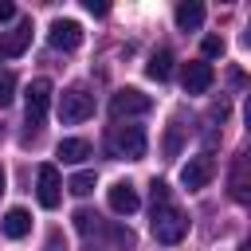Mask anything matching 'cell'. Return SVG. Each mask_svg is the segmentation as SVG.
<instances>
[{
  "label": "cell",
  "instance_id": "cell-1",
  "mask_svg": "<svg viewBox=\"0 0 251 251\" xmlns=\"http://www.w3.org/2000/svg\"><path fill=\"white\" fill-rule=\"evenodd\" d=\"M106 149H110V157H118V161H141L145 157V149H149V137H145V129L141 126H110V133H106Z\"/></svg>",
  "mask_w": 251,
  "mask_h": 251
},
{
  "label": "cell",
  "instance_id": "cell-2",
  "mask_svg": "<svg viewBox=\"0 0 251 251\" xmlns=\"http://www.w3.org/2000/svg\"><path fill=\"white\" fill-rule=\"evenodd\" d=\"M94 114V94L86 90V86H67L63 94H59V122L63 126H78V122H86Z\"/></svg>",
  "mask_w": 251,
  "mask_h": 251
},
{
  "label": "cell",
  "instance_id": "cell-3",
  "mask_svg": "<svg viewBox=\"0 0 251 251\" xmlns=\"http://www.w3.org/2000/svg\"><path fill=\"white\" fill-rule=\"evenodd\" d=\"M47 106H51V82L47 78H31V86H27V141L31 137H39V129H43V118H47Z\"/></svg>",
  "mask_w": 251,
  "mask_h": 251
},
{
  "label": "cell",
  "instance_id": "cell-4",
  "mask_svg": "<svg viewBox=\"0 0 251 251\" xmlns=\"http://www.w3.org/2000/svg\"><path fill=\"white\" fill-rule=\"evenodd\" d=\"M184 231H188V220H184L180 208H173V204L153 208V239L157 243H180Z\"/></svg>",
  "mask_w": 251,
  "mask_h": 251
},
{
  "label": "cell",
  "instance_id": "cell-5",
  "mask_svg": "<svg viewBox=\"0 0 251 251\" xmlns=\"http://www.w3.org/2000/svg\"><path fill=\"white\" fill-rule=\"evenodd\" d=\"M149 106H153V98L149 94H141L137 86H126V90H118L114 98H110V114L122 122V118H137V114H149Z\"/></svg>",
  "mask_w": 251,
  "mask_h": 251
},
{
  "label": "cell",
  "instance_id": "cell-6",
  "mask_svg": "<svg viewBox=\"0 0 251 251\" xmlns=\"http://www.w3.org/2000/svg\"><path fill=\"white\" fill-rule=\"evenodd\" d=\"M212 176H216V161H212V153H196V157H188V165L180 169V184H184L188 192L204 188Z\"/></svg>",
  "mask_w": 251,
  "mask_h": 251
},
{
  "label": "cell",
  "instance_id": "cell-7",
  "mask_svg": "<svg viewBox=\"0 0 251 251\" xmlns=\"http://www.w3.org/2000/svg\"><path fill=\"white\" fill-rule=\"evenodd\" d=\"M35 196H39L43 208H59V200H63V180H59V169H55V165H39V173H35Z\"/></svg>",
  "mask_w": 251,
  "mask_h": 251
},
{
  "label": "cell",
  "instance_id": "cell-8",
  "mask_svg": "<svg viewBox=\"0 0 251 251\" xmlns=\"http://www.w3.org/2000/svg\"><path fill=\"white\" fill-rule=\"evenodd\" d=\"M47 43L59 47V51H75V47L82 43V27H78L75 20H51V27H47Z\"/></svg>",
  "mask_w": 251,
  "mask_h": 251
},
{
  "label": "cell",
  "instance_id": "cell-9",
  "mask_svg": "<svg viewBox=\"0 0 251 251\" xmlns=\"http://www.w3.org/2000/svg\"><path fill=\"white\" fill-rule=\"evenodd\" d=\"M212 78H216V71H212V63H184V71H180V86H184V94H204L208 86H212Z\"/></svg>",
  "mask_w": 251,
  "mask_h": 251
},
{
  "label": "cell",
  "instance_id": "cell-10",
  "mask_svg": "<svg viewBox=\"0 0 251 251\" xmlns=\"http://www.w3.org/2000/svg\"><path fill=\"white\" fill-rule=\"evenodd\" d=\"M106 200H110V208L118 212V216H129V212H137V188L129 184V180H118V184H110V192H106Z\"/></svg>",
  "mask_w": 251,
  "mask_h": 251
},
{
  "label": "cell",
  "instance_id": "cell-11",
  "mask_svg": "<svg viewBox=\"0 0 251 251\" xmlns=\"http://www.w3.org/2000/svg\"><path fill=\"white\" fill-rule=\"evenodd\" d=\"M204 24V4L200 0H180L176 4V27L180 31H200Z\"/></svg>",
  "mask_w": 251,
  "mask_h": 251
},
{
  "label": "cell",
  "instance_id": "cell-12",
  "mask_svg": "<svg viewBox=\"0 0 251 251\" xmlns=\"http://www.w3.org/2000/svg\"><path fill=\"white\" fill-rule=\"evenodd\" d=\"M0 231H4L8 239H24V235L31 231V216H27L24 208H8L4 220H0Z\"/></svg>",
  "mask_w": 251,
  "mask_h": 251
},
{
  "label": "cell",
  "instance_id": "cell-13",
  "mask_svg": "<svg viewBox=\"0 0 251 251\" xmlns=\"http://www.w3.org/2000/svg\"><path fill=\"white\" fill-rule=\"evenodd\" d=\"M55 153H59L63 161H71V165H78V161H86V157H90V141H82V137H63Z\"/></svg>",
  "mask_w": 251,
  "mask_h": 251
},
{
  "label": "cell",
  "instance_id": "cell-14",
  "mask_svg": "<svg viewBox=\"0 0 251 251\" xmlns=\"http://www.w3.org/2000/svg\"><path fill=\"white\" fill-rule=\"evenodd\" d=\"M27 43H31V20H20V27L4 39V55H24Z\"/></svg>",
  "mask_w": 251,
  "mask_h": 251
},
{
  "label": "cell",
  "instance_id": "cell-15",
  "mask_svg": "<svg viewBox=\"0 0 251 251\" xmlns=\"http://www.w3.org/2000/svg\"><path fill=\"white\" fill-rule=\"evenodd\" d=\"M231 196L239 204H247V157L243 153L235 157V169H231Z\"/></svg>",
  "mask_w": 251,
  "mask_h": 251
},
{
  "label": "cell",
  "instance_id": "cell-16",
  "mask_svg": "<svg viewBox=\"0 0 251 251\" xmlns=\"http://www.w3.org/2000/svg\"><path fill=\"white\" fill-rule=\"evenodd\" d=\"M145 75L157 78V82H165V78L173 75V55H169V51H157V55L145 63Z\"/></svg>",
  "mask_w": 251,
  "mask_h": 251
},
{
  "label": "cell",
  "instance_id": "cell-17",
  "mask_svg": "<svg viewBox=\"0 0 251 251\" xmlns=\"http://www.w3.org/2000/svg\"><path fill=\"white\" fill-rule=\"evenodd\" d=\"M102 227V220H98V212H90V208H78L75 212V231H82V235H90V231H98Z\"/></svg>",
  "mask_w": 251,
  "mask_h": 251
},
{
  "label": "cell",
  "instance_id": "cell-18",
  "mask_svg": "<svg viewBox=\"0 0 251 251\" xmlns=\"http://www.w3.org/2000/svg\"><path fill=\"white\" fill-rule=\"evenodd\" d=\"M67 192H75V196H86V192H94V173H75V176L67 180Z\"/></svg>",
  "mask_w": 251,
  "mask_h": 251
},
{
  "label": "cell",
  "instance_id": "cell-19",
  "mask_svg": "<svg viewBox=\"0 0 251 251\" xmlns=\"http://www.w3.org/2000/svg\"><path fill=\"white\" fill-rule=\"evenodd\" d=\"M106 231H110V239H114L118 251H129V247H133V231H129V227H122V224H106Z\"/></svg>",
  "mask_w": 251,
  "mask_h": 251
},
{
  "label": "cell",
  "instance_id": "cell-20",
  "mask_svg": "<svg viewBox=\"0 0 251 251\" xmlns=\"http://www.w3.org/2000/svg\"><path fill=\"white\" fill-rule=\"evenodd\" d=\"M16 98V75H8V71H0V110L8 106Z\"/></svg>",
  "mask_w": 251,
  "mask_h": 251
},
{
  "label": "cell",
  "instance_id": "cell-21",
  "mask_svg": "<svg viewBox=\"0 0 251 251\" xmlns=\"http://www.w3.org/2000/svg\"><path fill=\"white\" fill-rule=\"evenodd\" d=\"M149 200H153V208L173 204V200H169V184H165V180H153V184H149Z\"/></svg>",
  "mask_w": 251,
  "mask_h": 251
},
{
  "label": "cell",
  "instance_id": "cell-22",
  "mask_svg": "<svg viewBox=\"0 0 251 251\" xmlns=\"http://www.w3.org/2000/svg\"><path fill=\"white\" fill-rule=\"evenodd\" d=\"M200 51H204V59H220V55H224V39H220V35H204Z\"/></svg>",
  "mask_w": 251,
  "mask_h": 251
},
{
  "label": "cell",
  "instance_id": "cell-23",
  "mask_svg": "<svg viewBox=\"0 0 251 251\" xmlns=\"http://www.w3.org/2000/svg\"><path fill=\"white\" fill-rule=\"evenodd\" d=\"M86 12H90V16H106L110 4H106V0H86Z\"/></svg>",
  "mask_w": 251,
  "mask_h": 251
},
{
  "label": "cell",
  "instance_id": "cell-24",
  "mask_svg": "<svg viewBox=\"0 0 251 251\" xmlns=\"http://www.w3.org/2000/svg\"><path fill=\"white\" fill-rule=\"evenodd\" d=\"M12 16H16V4H12V0H0V24L12 20Z\"/></svg>",
  "mask_w": 251,
  "mask_h": 251
},
{
  "label": "cell",
  "instance_id": "cell-25",
  "mask_svg": "<svg viewBox=\"0 0 251 251\" xmlns=\"http://www.w3.org/2000/svg\"><path fill=\"white\" fill-rule=\"evenodd\" d=\"M47 251H67V247L59 243V235H51V239H47Z\"/></svg>",
  "mask_w": 251,
  "mask_h": 251
},
{
  "label": "cell",
  "instance_id": "cell-26",
  "mask_svg": "<svg viewBox=\"0 0 251 251\" xmlns=\"http://www.w3.org/2000/svg\"><path fill=\"white\" fill-rule=\"evenodd\" d=\"M0 192H4V169H0Z\"/></svg>",
  "mask_w": 251,
  "mask_h": 251
},
{
  "label": "cell",
  "instance_id": "cell-27",
  "mask_svg": "<svg viewBox=\"0 0 251 251\" xmlns=\"http://www.w3.org/2000/svg\"><path fill=\"white\" fill-rule=\"evenodd\" d=\"M239 251H247V243H243V247H239Z\"/></svg>",
  "mask_w": 251,
  "mask_h": 251
},
{
  "label": "cell",
  "instance_id": "cell-28",
  "mask_svg": "<svg viewBox=\"0 0 251 251\" xmlns=\"http://www.w3.org/2000/svg\"><path fill=\"white\" fill-rule=\"evenodd\" d=\"M0 55H4V43H0Z\"/></svg>",
  "mask_w": 251,
  "mask_h": 251
},
{
  "label": "cell",
  "instance_id": "cell-29",
  "mask_svg": "<svg viewBox=\"0 0 251 251\" xmlns=\"http://www.w3.org/2000/svg\"><path fill=\"white\" fill-rule=\"evenodd\" d=\"M0 137H4V133H0Z\"/></svg>",
  "mask_w": 251,
  "mask_h": 251
}]
</instances>
